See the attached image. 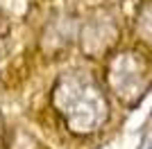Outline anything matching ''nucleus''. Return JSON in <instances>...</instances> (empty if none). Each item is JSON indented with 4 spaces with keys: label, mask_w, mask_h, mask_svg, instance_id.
<instances>
[{
    "label": "nucleus",
    "mask_w": 152,
    "mask_h": 149,
    "mask_svg": "<svg viewBox=\"0 0 152 149\" xmlns=\"http://www.w3.org/2000/svg\"><path fill=\"white\" fill-rule=\"evenodd\" d=\"M109 81L123 102H139L152 84V66L141 52L125 50L111 61Z\"/></svg>",
    "instance_id": "1"
},
{
    "label": "nucleus",
    "mask_w": 152,
    "mask_h": 149,
    "mask_svg": "<svg viewBox=\"0 0 152 149\" xmlns=\"http://www.w3.org/2000/svg\"><path fill=\"white\" fill-rule=\"evenodd\" d=\"M141 25H143V32L148 34V38L152 41V5L145 9V14H143V20H141Z\"/></svg>",
    "instance_id": "2"
}]
</instances>
